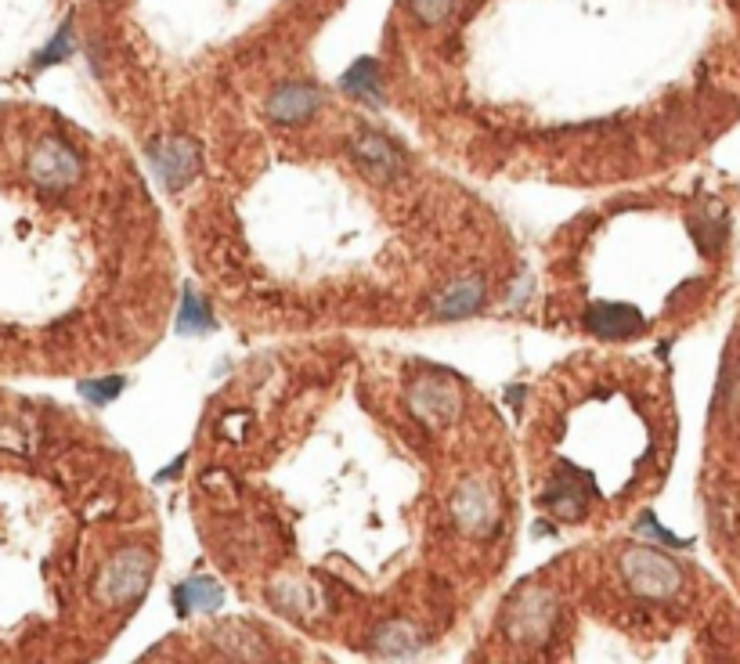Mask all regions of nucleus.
Listing matches in <instances>:
<instances>
[{
	"label": "nucleus",
	"instance_id": "obj_1",
	"mask_svg": "<svg viewBox=\"0 0 740 664\" xmlns=\"http://www.w3.org/2000/svg\"><path fill=\"white\" fill-rule=\"evenodd\" d=\"M80 174H84V163H80V156L65 141L44 138L29 152V177H33V185L47 188V192L73 188L80 181Z\"/></svg>",
	"mask_w": 740,
	"mask_h": 664
},
{
	"label": "nucleus",
	"instance_id": "obj_2",
	"mask_svg": "<svg viewBox=\"0 0 740 664\" xmlns=\"http://www.w3.org/2000/svg\"><path fill=\"white\" fill-rule=\"evenodd\" d=\"M455 8V0H408V11H412V19L423 22V26H437V22H444V15Z\"/></svg>",
	"mask_w": 740,
	"mask_h": 664
},
{
	"label": "nucleus",
	"instance_id": "obj_3",
	"mask_svg": "<svg viewBox=\"0 0 740 664\" xmlns=\"http://www.w3.org/2000/svg\"><path fill=\"white\" fill-rule=\"evenodd\" d=\"M69 51H73V29H69V26H62V29H58V37L44 47V55H37V69H44V65H55V62H62V58L69 55Z\"/></svg>",
	"mask_w": 740,
	"mask_h": 664
}]
</instances>
